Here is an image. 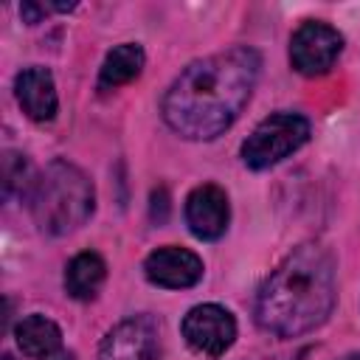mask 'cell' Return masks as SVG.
Returning a JSON list of instances; mask_svg holds the SVG:
<instances>
[{"label": "cell", "mask_w": 360, "mask_h": 360, "mask_svg": "<svg viewBox=\"0 0 360 360\" xmlns=\"http://www.w3.org/2000/svg\"><path fill=\"white\" fill-rule=\"evenodd\" d=\"M259 70L262 56L248 45L191 62L160 101L166 127L186 141H214L239 118Z\"/></svg>", "instance_id": "6da1fadb"}, {"label": "cell", "mask_w": 360, "mask_h": 360, "mask_svg": "<svg viewBox=\"0 0 360 360\" xmlns=\"http://www.w3.org/2000/svg\"><path fill=\"white\" fill-rule=\"evenodd\" d=\"M335 298V256L321 242H304L264 278L253 312L264 332L298 338L318 329L332 315Z\"/></svg>", "instance_id": "7a4b0ae2"}, {"label": "cell", "mask_w": 360, "mask_h": 360, "mask_svg": "<svg viewBox=\"0 0 360 360\" xmlns=\"http://www.w3.org/2000/svg\"><path fill=\"white\" fill-rule=\"evenodd\" d=\"M28 205L42 233L65 236L90 219L96 208V191L90 177L79 166L68 160H51L37 177Z\"/></svg>", "instance_id": "3957f363"}, {"label": "cell", "mask_w": 360, "mask_h": 360, "mask_svg": "<svg viewBox=\"0 0 360 360\" xmlns=\"http://www.w3.org/2000/svg\"><path fill=\"white\" fill-rule=\"evenodd\" d=\"M309 138V121L298 112H273L264 121L256 124V129L242 143V160L248 169L262 172L284 158H290L295 149H301Z\"/></svg>", "instance_id": "277c9868"}, {"label": "cell", "mask_w": 360, "mask_h": 360, "mask_svg": "<svg viewBox=\"0 0 360 360\" xmlns=\"http://www.w3.org/2000/svg\"><path fill=\"white\" fill-rule=\"evenodd\" d=\"M343 37L338 28L307 20L290 37V62L301 76H323L340 56Z\"/></svg>", "instance_id": "5b68a950"}, {"label": "cell", "mask_w": 360, "mask_h": 360, "mask_svg": "<svg viewBox=\"0 0 360 360\" xmlns=\"http://www.w3.org/2000/svg\"><path fill=\"white\" fill-rule=\"evenodd\" d=\"M180 332L197 354L222 357L236 340V321L219 304H197L186 312Z\"/></svg>", "instance_id": "8992f818"}, {"label": "cell", "mask_w": 360, "mask_h": 360, "mask_svg": "<svg viewBox=\"0 0 360 360\" xmlns=\"http://www.w3.org/2000/svg\"><path fill=\"white\" fill-rule=\"evenodd\" d=\"M158 323L152 315H129L118 321L98 346V360H155Z\"/></svg>", "instance_id": "52a82bcc"}, {"label": "cell", "mask_w": 360, "mask_h": 360, "mask_svg": "<svg viewBox=\"0 0 360 360\" xmlns=\"http://www.w3.org/2000/svg\"><path fill=\"white\" fill-rule=\"evenodd\" d=\"M143 273L155 287L186 290L202 278V259L188 248H158L143 259Z\"/></svg>", "instance_id": "ba28073f"}, {"label": "cell", "mask_w": 360, "mask_h": 360, "mask_svg": "<svg viewBox=\"0 0 360 360\" xmlns=\"http://www.w3.org/2000/svg\"><path fill=\"white\" fill-rule=\"evenodd\" d=\"M228 219H231L228 194L219 186L202 183L186 197V225L197 239L205 242L219 239L228 228Z\"/></svg>", "instance_id": "9c48e42d"}, {"label": "cell", "mask_w": 360, "mask_h": 360, "mask_svg": "<svg viewBox=\"0 0 360 360\" xmlns=\"http://www.w3.org/2000/svg\"><path fill=\"white\" fill-rule=\"evenodd\" d=\"M14 93H17V101L22 107V112L37 121V124H45V121H53L56 118V110H59V98H56V87H53V76L45 70V68H25L17 73L14 79Z\"/></svg>", "instance_id": "30bf717a"}, {"label": "cell", "mask_w": 360, "mask_h": 360, "mask_svg": "<svg viewBox=\"0 0 360 360\" xmlns=\"http://www.w3.org/2000/svg\"><path fill=\"white\" fill-rule=\"evenodd\" d=\"M17 346L31 360H51L62 352V329L45 315H25L14 326Z\"/></svg>", "instance_id": "8fae6325"}, {"label": "cell", "mask_w": 360, "mask_h": 360, "mask_svg": "<svg viewBox=\"0 0 360 360\" xmlns=\"http://www.w3.org/2000/svg\"><path fill=\"white\" fill-rule=\"evenodd\" d=\"M107 278V264L96 250L76 253L65 267V290L76 301H90Z\"/></svg>", "instance_id": "7c38bea8"}, {"label": "cell", "mask_w": 360, "mask_h": 360, "mask_svg": "<svg viewBox=\"0 0 360 360\" xmlns=\"http://www.w3.org/2000/svg\"><path fill=\"white\" fill-rule=\"evenodd\" d=\"M143 48L138 42H121L115 45L104 62H101V70H98V90H115L121 84H129L132 79L141 76L143 70Z\"/></svg>", "instance_id": "4fadbf2b"}, {"label": "cell", "mask_w": 360, "mask_h": 360, "mask_svg": "<svg viewBox=\"0 0 360 360\" xmlns=\"http://www.w3.org/2000/svg\"><path fill=\"white\" fill-rule=\"evenodd\" d=\"M37 177L31 180V166L25 160V155L14 152V149H6L3 152V197L11 200V197H31V188H34Z\"/></svg>", "instance_id": "5bb4252c"}, {"label": "cell", "mask_w": 360, "mask_h": 360, "mask_svg": "<svg viewBox=\"0 0 360 360\" xmlns=\"http://www.w3.org/2000/svg\"><path fill=\"white\" fill-rule=\"evenodd\" d=\"M51 360H76V357H73L70 352H59V354H56V357H51Z\"/></svg>", "instance_id": "9a60e30c"}, {"label": "cell", "mask_w": 360, "mask_h": 360, "mask_svg": "<svg viewBox=\"0 0 360 360\" xmlns=\"http://www.w3.org/2000/svg\"><path fill=\"white\" fill-rule=\"evenodd\" d=\"M340 360H360V354H346V357H340Z\"/></svg>", "instance_id": "2e32d148"}]
</instances>
